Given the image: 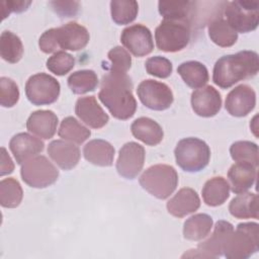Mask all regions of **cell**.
<instances>
[{
    "mask_svg": "<svg viewBox=\"0 0 259 259\" xmlns=\"http://www.w3.org/2000/svg\"><path fill=\"white\" fill-rule=\"evenodd\" d=\"M132 89L133 83L126 74L109 71L101 79L98 98L113 117L125 120L131 118L137 109Z\"/></svg>",
    "mask_w": 259,
    "mask_h": 259,
    "instance_id": "1",
    "label": "cell"
},
{
    "mask_svg": "<svg viewBox=\"0 0 259 259\" xmlns=\"http://www.w3.org/2000/svg\"><path fill=\"white\" fill-rule=\"evenodd\" d=\"M259 70V58L253 51H242L220 58L213 67L212 81L223 89H228L241 80L253 77Z\"/></svg>",
    "mask_w": 259,
    "mask_h": 259,
    "instance_id": "2",
    "label": "cell"
},
{
    "mask_svg": "<svg viewBox=\"0 0 259 259\" xmlns=\"http://www.w3.org/2000/svg\"><path fill=\"white\" fill-rule=\"evenodd\" d=\"M89 41V32L77 22H68L61 27L46 30L38 39V47L45 54L59 50L79 51L84 49Z\"/></svg>",
    "mask_w": 259,
    "mask_h": 259,
    "instance_id": "3",
    "label": "cell"
},
{
    "mask_svg": "<svg viewBox=\"0 0 259 259\" xmlns=\"http://www.w3.org/2000/svg\"><path fill=\"white\" fill-rule=\"evenodd\" d=\"M259 249V226L256 223L239 224L227 237L223 255L229 259H247Z\"/></svg>",
    "mask_w": 259,
    "mask_h": 259,
    "instance_id": "4",
    "label": "cell"
},
{
    "mask_svg": "<svg viewBox=\"0 0 259 259\" xmlns=\"http://www.w3.org/2000/svg\"><path fill=\"white\" fill-rule=\"evenodd\" d=\"M140 184L153 196L159 199H166L178 185V174L170 165H154L141 175Z\"/></svg>",
    "mask_w": 259,
    "mask_h": 259,
    "instance_id": "5",
    "label": "cell"
},
{
    "mask_svg": "<svg viewBox=\"0 0 259 259\" xmlns=\"http://www.w3.org/2000/svg\"><path fill=\"white\" fill-rule=\"evenodd\" d=\"M191 22L188 20L164 19L155 30V40L160 51L175 53L183 50L191 36Z\"/></svg>",
    "mask_w": 259,
    "mask_h": 259,
    "instance_id": "6",
    "label": "cell"
},
{
    "mask_svg": "<svg viewBox=\"0 0 259 259\" xmlns=\"http://www.w3.org/2000/svg\"><path fill=\"white\" fill-rule=\"evenodd\" d=\"M177 165L186 172H199L204 169L210 158L207 144L197 138H185L178 142L175 151Z\"/></svg>",
    "mask_w": 259,
    "mask_h": 259,
    "instance_id": "7",
    "label": "cell"
},
{
    "mask_svg": "<svg viewBox=\"0 0 259 259\" xmlns=\"http://www.w3.org/2000/svg\"><path fill=\"white\" fill-rule=\"evenodd\" d=\"M227 22L238 33H246L257 28L259 23V3L257 1L235 0L225 8Z\"/></svg>",
    "mask_w": 259,
    "mask_h": 259,
    "instance_id": "8",
    "label": "cell"
},
{
    "mask_svg": "<svg viewBox=\"0 0 259 259\" xmlns=\"http://www.w3.org/2000/svg\"><path fill=\"white\" fill-rule=\"evenodd\" d=\"M22 180L30 187L46 188L54 184L59 177L57 167L45 156H35L21 165Z\"/></svg>",
    "mask_w": 259,
    "mask_h": 259,
    "instance_id": "9",
    "label": "cell"
},
{
    "mask_svg": "<svg viewBox=\"0 0 259 259\" xmlns=\"http://www.w3.org/2000/svg\"><path fill=\"white\" fill-rule=\"evenodd\" d=\"M61 86L56 78L46 73H37L28 78L25 84L27 99L34 105H49L57 101Z\"/></svg>",
    "mask_w": 259,
    "mask_h": 259,
    "instance_id": "10",
    "label": "cell"
},
{
    "mask_svg": "<svg viewBox=\"0 0 259 259\" xmlns=\"http://www.w3.org/2000/svg\"><path fill=\"white\" fill-rule=\"evenodd\" d=\"M137 94L141 102L152 110H165L172 105L174 100L170 87L153 79L142 81L138 86Z\"/></svg>",
    "mask_w": 259,
    "mask_h": 259,
    "instance_id": "11",
    "label": "cell"
},
{
    "mask_svg": "<svg viewBox=\"0 0 259 259\" xmlns=\"http://www.w3.org/2000/svg\"><path fill=\"white\" fill-rule=\"evenodd\" d=\"M234 230L231 223L226 221H219L214 226L211 236L200 243L195 250H189L182 257H198V258H217L223 255L224 243L228 235Z\"/></svg>",
    "mask_w": 259,
    "mask_h": 259,
    "instance_id": "12",
    "label": "cell"
},
{
    "mask_svg": "<svg viewBox=\"0 0 259 259\" xmlns=\"http://www.w3.org/2000/svg\"><path fill=\"white\" fill-rule=\"evenodd\" d=\"M145 162V149L136 142L124 144L119 150L116 170L120 176L134 179L143 169Z\"/></svg>",
    "mask_w": 259,
    "mask_h": 259,
    "instance_id": "13",
    "label": "cell"
},
{
    "mask_svg": "<svg viewBox=\"0 0 259 259\" xmlns=\"http://www.w3.org/2000/svg\"><path fill=\"white\" fill-rule=\"evenodd\" d=\"M121 44L136 57L149 55L154 49L153 36L148 27L134 24L125 27L120 35Z\"/></svg>",
    "mask_w": 259,
    "mask_h": 259,
    "instance_id": "14",
    "label": "cell"
},
{
    "mask_svg": "<svg viewBox=\"0 0 259 259\" xmlns=\"http://www.w3.org/2000/svg\"><path fill=\"white\" fill-rule=\"evenodd\" d=\"M256 105L255 91L248 85L241 84L230 91L226 98L227 111L236 117L246 116Z\"/></svg>",
    "mask_w": 259,
    "mask_h": 259,
    "instance_id": "15",
    "label": "cell"
},
{
    "mask_svg": "<svg viewBox=\"0 0 259 259\" xmlns=\"http://www.w3.org/2000/svg\"><path fill=\"white\" fill-rule=\"evenodd\" d=\"M191 106L193 111L199 116H214L222 107L221 94L212 86L196 89L191 94Z\"/></svg>",
    "mask_w": 259,
    "mask_h": 259,
    "instance_id": "16",
    "label": "cell"
},
{
    "mask_svg": "<svg viewBox=\"0 0 259 259\" xmlns=\"http://www.w3.org/2000/svg\"><path fill=\"white\" fill-rule=\"evenodd\" d=\"M75 113L85 124L96 130L103 127L109 119L94 96L80 97L75 105Z\"/></svg>",
    "mask_w": 259,
    "mask_h": 259,
    "instance_id": "17",
    "label": "cell"
},
{
    "mask_svg": "<svg viewBox=\"0 0 259 259\" xmlns=\"http://www.w3.org/2000/svg\"><path fill=\"white\" fill-rule=\"evenodd\" d=\"M9 148L17 164L22 165L27 160L42 152L45 144L40 139L27 133H19L12 137L9 142Z\"/></svg>",
    "mask_w": 259,
    "mask_h": 259,
    "instance_id": "18",
    "label": "cell"
},
{
    "mask_svg": "<svg viewBox=\"0 0 259 259\" xmlns=\"http://www.w3.org/2000/svg\"><path fill=\"white\" fill-rule=\"evenodd\" d=\"M51 159L63 170L74 168L80 159V150L73 143L64 140H55L48 147Z\"/></svg>",
    "mask_w": 259,
    "mask_h": 259,
    "instance_id": "19",
    "label": "cell"
},
{
    "mask_svg": "<svg viewBox=\"0 0 259 259\" xmlns=\"http://www.w3.org/2000/svg\"><path fill=\"white\" fill-rule=\"evenodd\" d=\"M200 206L198 194L192 188H181L167 202L168 212L176 218H183L194 212Z\"/></svg>",
    "mask_w": 259,
    "mask_h": 259,
    "instance_id": "20",
    "label": "cell"
},
{
    "mask_svg": "<svg viewBox=\"0 0 259 259\" xmlns=\"http://www.w3.org/2000/svg\"><path fill=\"white\" fill-rule=\"evenodd\" d=\"M58 116L52 110H36L32 112L27 121L26 128L38 138L49 140L57 131Z\"/></svg>",
    "mask_w": 259,
    "mask_h": 259,
    "instance_id": "21",
    "label": "cell"
},
{
    "mask_svg": "<svg viewBox=\"0 0 259 259\" xmlns=\"http://www.w3.org/2000/svg\"><path fill=\"white\" fill-rule=\"evenodd\" d=\"M257 167L248 163H235L228 172V178L231 183L232 191L236 194L246 192L250 189L257 176Z\"/></svg>",
    "mask_w": 259,
    "mask_h": 259,
    "instance_id": "22",
    "label": "cell"
},
{
    "mask_svg": "<svg viewBox=\"0 0 259 259\" xmlns=\"http://www.w3.org/2000/svg\"><path fill=\"white\" fill-rule=\"evenodd\" d=\"M133 136L148 146L158 145L164 137L161 125L152 118L139 117L131 125Z\"/></svg>",
    "mask_w": 259,
    "mask_h": 259,
    "instance_id": "23",
    "label": "cell"
},
{
    "mask_svg": "<svg viewBox=\"0 0 259 259\" xmlns=\"http://www.w3.org/2000/svg\"><path fill=\"white\" fill-rule=\"evenodd\" d=\"M84 158L96 166L108 167L113 163L114 148L104 140H92L83 149Z\"/></svg>",
    "mask_w": 259,
    "mask_h": 259,
    "instance_id": "24",
    "label": "cell"
},
{
    "mask_svg": "<svg viewBox=\"0 0 259 259\" xmlns=\"http://www.w3.org/2000/svg\"><path fill=\"white\" fill-rule=\"evenodd\" d=\"M230 213L237 219H258V196L256 193H239L229 205Z\"/></svg>",
    "mask_w": 259,
    "mask_h": 259,
    "instance_id": "25",
    "label": "cell"
},
{
    "mask_svg": "<svg viewBox=\"0 0 259 259\" xmlns=\"http://www.w3.org/2000/svg\"><path fill=\"white\" fill-rule=\"evenodd\" d=\"M201 193L205 204L218 206L229 198L230 184L224 177H213L205 182Z\"/></svg>",
    "mask_w": 259,
    "mask_h": 259,
    "instance_id": "26",
    "label": "cell"
},
{
    "mask_svg": "<svg viewBox=\"0 0 259 259\" xmlns=\"http://www.w3.org/2000/svg\"><path fill=\"white\" fill-rule=\"evenodd\" d=\"M177 72L185 84L194 89L203 87L208 81V72L206 67L197 61L182 63L177 68Z\"/></svg>",
    "mask_w": 259,
    "mask_h": 259,
    "instance_id": "27",
    "label": "cell"
},
{
    "mask_svg": "<svg viewBox=\"0 0 259 259\" xmlns=\"http://www.w3.org/2000/svg\"><path fill=\"white\" fill-rule=\"evenodd\" d=\"M195 2L191 1H160L159 12L164 19L188 20L193 18Z\"/></svg>",
    "mask_w": 259,
    "mask_h": 259,
    "instance_id": "28",
    "label": "cell"
},
{
    "mask_svg": "<svg viewBox=\"0 0 259 259\" xmlns=\"http://www.w3.org/2000/svg\"><path fill=\"white\" fill-rule=\"evenodd\" d=\"M212 228V219L206 213H196L184 223V238L191 241H199L205 238Z\"/></svg>",
    "mask_w": 259,
    "mask_h": 259,
    "instance_id": "29",
    "label": "cell"
},
{
    "mask_svg": "<svg viewBox=\"0 0 259 259\" xmlns=\"http://www.w3.org/2000/svg\"><path fill=\"white\" fill-rule=\"evenodd\" d=\"M208 35L215 45L222 48L232 47L238 39V33L221 16L208 23Z\"/></svg>",
    "mask_w": 259,
    "mask_h": 259,
    "instance_id": "30",
    "label": "cell"
},
{
    "mask_svg": "<svg viewBox=\"0 0 259 259\" xmlns=\"http://www.w3.org/2000/svg\"><path fill=\"white\" fill-rule=\"evenodd\" d=\"M58 134L63 140L78 145L84 143L91 136L90 130L73 116H67L62 120Z\"/></svg>",
    "mask_w": 259,
    "mask_h": 259,
    "instance_id": "31",
    "label": "cell"
},
{
    "mask_svg": "<svg viewBox=\"0 0 259 259\" xmlns=\"http://www.w3.org/2000/svg\"><path fill=\"white\" fill-rule=\"evenodd\" d=\"M0 55L8 63H17L23 55V46L20 38L11 31H3L0 36Z\"/></svg>",
    "mask_w": 259,
    "mask_h": 259,
    "instance_id": "32",
    "label": "cell"
},
{
    "mask_svg": "<svg viewBox=\"0 0 259 259\" xmlns=\"http://www.w3.org/2000/svg\"><path fill=\"white\" fill-rule=\"evenodd\" d=\"M98 85L97 74L92 70H80L68 78V86L75 94H85L94 91Z\"/></svg>",
    "mask_w": 259,
    "mask_h": 259,
    "instance_id": "33",
    "label": "cell"
},
{
    "mask_svg": "<svg viewBox=\"0 0 259 259\" xmlns=\"http://www.w3.org/2000/svg\"><path fill=\"white\" fill-rule=\"evenodd\" d=\"M139 11L137 1L132 0H113L110 2V12L112 20L118 24H128L133 22Z\"/></svg>",
    "mask_w": 259,
    "mask_h": 259,
    "instance_id": "34",
    "label": "cell"
},
{
    "mask_svg": "<svg viewBox=\"0 0 259 259\" xmlns=\"http://www.w3.org/2000/svg\"><path fill=\"white\" fill-rule=\"evenodd\" d=\"M23 196L19 182L14 178H6L0 182V203L3 207L13 208L20 204Z\"/></svg>",
    "mask_w": 259,
    "mask_h": 259,
    "instance_id": "35",
    "label": "cell"
},
{
    "mask_svg": "<svg viewBox=\"0 0 259 259\" xmlns=\"http://www.w3.org/2000/svg\"><path fill=\"white\" fill-rule=\"evenodd\" d=\"M230 154L237 163H248L258 166V146L249 141L235 142L230 148Z\"/></svg>",
    "mask_w": 259,
    "mask_h": 259,
    "instance_id": "36",
    "label": "cell"
},
{
    "mask_svg": "<svg viewBox=\"0 0 259 259\" xmlns=\"http://www.w3.org/2000/svg\"><path fill=\"white\" fill-rule=\"evenodd\" d=\"M74 66L75 59L73 56L63 51L55 53L47 61V68L57 76L66 75L74 68Z\"/></svg>",
    "mask_w": 259,
    "mask_h": 259,
    "instance_id": "37",
    "label": "cell"
},
{
    "mask_svg": "<svg viewBox=\"0 0 259 259\" xmlns=\"http://www.w3.org/2000/svg\"><path fill=\"white\" fill-rule=\"evenodd\" d=\"M108 59L111 62L110 72L126 74L132 66V58L127 51L121 47H115L108 52Z\"/></svg>",
    "mask_w": 259,
    "mask_h": 259,
    "instance_id": "38",
    "label": "cell"
},
{
    "mask_svg": "<svg viewBox=\"0 0 259 259\" xmlns=\"http://www.w3.org/2000/svg\"><path fill=\"white\" fill-rule=\"evenodd\" d=\"M19 99V90L16 83L9 78H0V104L3 107L14 106Z\"/></svg>",
    "mask_w": 259,
    "mask_h": 259,
    "instance_id": "39",
    "label": "cell"
},
{
    "mask_svg": "<svg viewBox=\"0 0 259 259\" xmlns=\"http://www.w3.org/2000/svg\"><path fill=\"white\" fill-rule=\"evenodd\" d=\"M172 63L161 56L152 57L146 62V70L147 72L158 78H167L172 73Z\"/></svg>",
    "mask_w": 259,
    "mask_h": 259,
    "instance_id": "40",
    "label": "cell"
},
{
    "mask_svg": "<svg viewBox=\"0 0 259 259\" xmlns=\"http://www.w3.org/2000/svg\"><path fill=\"white\" fill-rule=\"evenodd\" d=\"M30 1H2L1 2V16L6 18L11 12H22L30 5Z\"/></svg>",
    "mask_w": 259,
    "mask_h": 259,
    "instance_id": "41",
    "label": "cell"
},
{
    "mask_svg": "<svg viewBox=\"0 0 259 259\" xmlns=\"http://www.w3.org/2000/svg\"><path fill=\"white\" fill-rule=\"evenodd\" d=\"M53 9L62 17H71L76 14L78 10V2H64V1H53L50 3Z\"/></svg>",
    "mask_w": 259,
    "mask_h": 259,
    "instance_id": "42",
    "label": "cell"
},
{
    "mask_svg": "<svg viewBox=\"0 0 259 259\" xmlns=\"http://www.w3.org/2000/svg\"><path fill=\"white\" fill-rule=\"evenodd\" d=\"M14 164L8 155L5 148H1V169H0V175L4 176L7 174H10L13 172Z\"/></svg>",
    "mask_w": 259,
    "mask_h": 259,
    "instance_id": "43",
    "label": "cell"
}]
</instances>
